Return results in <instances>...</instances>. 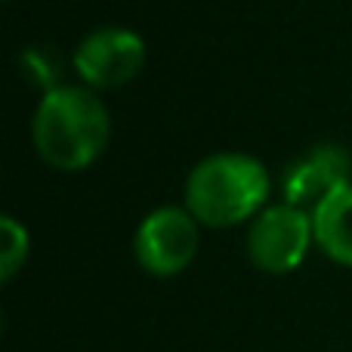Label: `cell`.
<instances>
[{"label": "cell", "mask_w": 352, "mask_h": 352, "mask_svg": "<svg viewBox=\"0 0 352 352\" xmlns=\"http://www.w3.org/2000/svg\"><path fill=\"white\" fill-rule=\"evenodd\" d=\"M19 68H22L25 80H28L31 87H37V90H43V93L62 87L59 84L62 65H59V59H56L53 50H41V47L22 50V53H19Z\"/></svg>", "instance_id": "obj_8"}, {"label": "cell", "mask_w": 352, "mask_h": 352, "mask_svg": "<svg viewBox=\"0 0 352 352\" xmlns=\"http://www.w3.org/2000/svg\"><path fill=\"white\" fill-rule=\"evenodd\" d=\"M146 41L130 28H99L80 41L74 50V72L87 87L115 90L124 87L146 68Z\"/></svg>", "instance_id": "obj_5"}, {"label": "cell", "mask_w": 352, "mask_h": 352, "mask_svg": "<svg viewBox=\"0 0 352 352\" xmlns=\"http://www.w3.org/2000/svg\"><path fill=\"white\" fill-rule=\"evenodd\" d=\"M352 176V158L340 146H316L309 155L294 161L285 170V204H294L306 213H316L328 198L343 192Z\"/></svg>", "instance_id": "obj_6"}, {"label": "cell", "mask_w": 352, "mask_h": 352, "mask_svg": "<svg viewBox=\"0 0 352 352\" xmlns=\"http://www.w3.org/2000/svg\"><path fill=\"white\" fill-rule=\"evenodd\" d=\"M0 232H3V250H0V278L10 281L19 272L25 260H28V232L22 223L12 217L0 219Z\"/></svg>", "instance_id": "obj_9"}, {"label": "cell", "mask_w": 352, "mask_h": 352, "mask_svg": "<svg viewBox=\"0 0 352 352\" xmlns=\"http://www.w3.org/2000/svg\"><path fill=\"white\" fill-rule=\"evenodd\" d=\"M312 226H316V241L331 260L352 266V186L328 198L316 213H312Z\"/></svg>", "instance_id": "obj_7"}, {"label": "cell", "mask_w": 352, "mask_h": 352, "mask_svg": "<svg viewBox=\"0 0 352 352\" xmlns=\"http://www.w3.org/2000/svg\"><path fill=\"white\" fill-rule=\"evenodd\" d=\"M133 250L155 278L179 275L198 254V219L182 207H158L140 223Z\"/></svg>", "instance_id": "obj_4"}, {"label": "cell", "mask_w": 352, "mask_h": 352, "mask_svg": "<svg viewBox=\"0 0 352 352\" xmlns=\"http://www.w3.org/2000/svg\"><path fill=\"white\" fill-rule=\"evenodd\" d=\"M269 198V170L250 155L223 152L204 158L186 182V210L210 229L250 219Z\"/></svg>", "instance_id": "obj_2"}, {"label": "cell", "mask_w": 352, "mask_h": 352, "mask_svg": "<svg viewBox=\"0 0 352 352\" xmlns=\"http://www.w3.org/2000/svg\"><path fill=\"white\" fill-rule=\"evenodd\" d=\"M111 121L105 105L84 87L43 93L34 115V148L56 170H84L109 146Z\"/></svg>", "instance_id": "obj_1"}, {"label": "cell", "mask_w": 352, "mask_h": 352, "mask_svg": "<svg viewBox=\"0 0 352 352\" xmlns=\"http://www.w3.org/2000/svg\"><path fill=\"white\" fill-rule=\"evenodd\" d=\"M312 238V213L294 204H275L263 210L248 232L250 263L266 275H287L306 260Z\"/></svg>", "instance_id": "obj_3"}]
</instances>
